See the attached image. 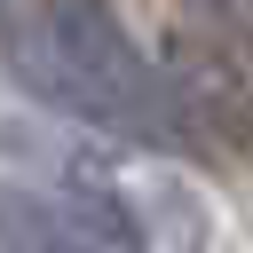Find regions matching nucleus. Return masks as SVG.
Returning a JSON list of instances; mask_svg holds the SVG:
<instances>
[{
	"label": "nucleus",
	"instance_id": "nucleus-1",
	"mask_svg": "<svg viewBox=\"0 0 253 253\" xmlns=\"http://www.w3.org/2000/svg\"><path fill=\"white\" fill-rule=\"evenodd\" d=\"M8 79L95 134H158V79L111 0H0Z\"/></svg>",
	"mask_w": 253,
	"mask_h": 253
},
{
	"label": "nucleus",
	"instance_id": "nucleus-2",
	"mask_svg": "<svg viewBox=\"0 0 253 253\" xmlns=\"http://www.w3.org/2000/svg\"><path fill=\"white\" fill-rule=\"evenodd\" d=\"M0 253H150V237L103 166L55 158L0 182Z\"/></svg>",
	"mask_w": 253,
	"mask_h": 253
}]
</instances>
